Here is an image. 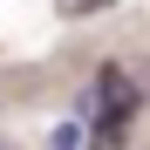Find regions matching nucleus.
I'll return each mask as SVG.
<instances>
[{"mask_svg":"<svg viewBox=\"0 0 150 150\" xmlns=\"http://www.w3.org/2000/svg\"><path fill=\"white\" fill-rule=\"evenodd\" d=\"M48 150H82V130H75V123H62V130L48 137Z\"/></svg>","mask_w":150,"mask_h":150,"instance_id":"f257e3e1","label":"nucleus"}]
</instances>
